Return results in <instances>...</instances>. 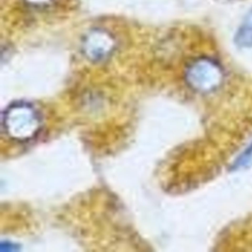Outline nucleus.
Here are the masks:
<instances>
[{
  "instance_id": "obj_6",
  "label": "nucleus",
  "mask_w": 252,
  "mask_h": 252,
  "mask_svg": "<svg viewBox=\"0 0 252 252\" xmlns=\"http://www.w3.org/2000/svg\"><path fill=\"white\" fill-rule=\"evenodd\" d=\"M24 3L32 9L44 10L51 7L55 0H23Z\"/></svg>"
},
{
  "instance_id": "obj_5",
  "label": "nucleus",
  "mask_w": 252,
  "mask_h": 252,
  "mask_svg": "<svg viewBox=\"0 0 252 252\" xmlns=\"http://www.w3.org/2000/svg\"><path fill=\"white\" fill-rule=\"evenodd\" d=\"M252 161V143L244 150V152L235 159L232 164L233 169H240L246 167Z\"/></svg>"
},
{
  "instance_id": "obj_4",
  "label": "nucleus",
  "mask_w": 252,
  "mask_h": 252,
  "mask_svg": "<svg viewBox=\"0 0 252 252\" xmlns=\"http://www.w3.org/2000/svg\"><path fill=\"white\" fill-rule=\"evenodd\" d=\"M235 43L242 48L252 47V10L244 18L236 34Z\"/></svg>"
},
{
  "instance_id": "obj_1",
  "label": "nucleus",
  "mask_w": 252,
  "mask_h": 252,
  "mask_svg": "<svg viewBox=\"0 0 252 252\" xmlns=\"http://www.w3.org/2000/svg\"><path fill=\"white\" fill-rule=\"evenodd\" d=\"M2 126L6 135L11 139L28 142L39 133L41 118L32 104L17 101L10 104L3 112Z\"/></svg>"
},
{
  "instance_id": "obj_2",
  "label": "nucleus",
  "mask_w": 252,
  "mask_h": 252,
  "mask_svg": "<svg viewBox=\"0 0 252 252\" xmlns=\"http://www.w3.org/2000/svg\"><path fill=\"white\" fill-rule=\"evenodd\" d=\"M187 85L199 93H210L217 90L223 81V70L214 59L199 57L185 70Z\"/></svg>"
},
{
  "instance_id": "obj_3",
  "label": "nucleus",
  "mask_w": 252,
  "mask_h": 252,
  "mask_svg": "<svg viewBox=\"0 0 252 252\" xmlns=\"http://www.w3.org/2000/svg\"><path fill=\"white\" fill-rule=\"evenodd\" d=\"M115 44V38L110 32L102 29H94L85 35L82 49L89 59L102 61L112 54Z\"/></svg>"
}]
</instances>
